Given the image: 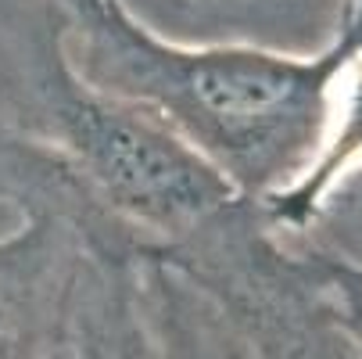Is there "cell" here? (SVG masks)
Segmentation results:
<instances>
[{
	"label": "cell",
	"mask_w": 362,
	"mask_h": 359,
	"mask_svg": "<svg viewBox=\"0 0 362 359\" xmlns=\"http://www.w3.org/2000/svg\"><path fill=\"white\" fill-rule=\"evenodd\" d=\"M69 22L76 69L158 119L251 205L284 194L316 162L337 79L362 55V0H351L337 36L316 55L176 43L126 0H100Z\"/></svg>",
	"instance_id": "6da1fadb"
},
{
	"label": "cell",
	"mask_w": 362,
	"mask_h": 359,
	"mask_svg": "<svg viewBox=\"0 0 362 359\" xmlns=\"http://www.w3.org/2000/svg\"><path fill=\"white\" fill-rule=\"evenodd\" d=\"M362 230V176L355 183H348L334 201H330V209L320 223V241H330V244H348L351 234Z\"/></svg>",
	"instance_id": "52a82bcc"
},
{
	"label": "cell",
	"mask_w": 362,
	"mask_h": 359,
	"mask_svg": "<svg viewBox=\"0 0 362 359\" xmlns=\"http://www.w3.org/2000/svg\"><path fill=\"white\" fill-rule=\"evenodd\" d=\"M69 29L54 0H0V126L65 162L140 237L190 241L237 190L158 119L93 86Z\"/></svg>",
	"instance_id": "7a4b0ae2"
},
{
	"label": "cell",
	"mask_w": 362,
	"mask_h": 359,
	"mask_svg": "<svg viewBox=\"0 0 362 359\" xmlns=\"http://www.w3.org/2000/svg\"><path fill=\"white\" fill-rule=\"evenodd\" d=\"M358 176H362V55H355L337 79L330 126L316 162L305 169V176L294 187L269 198L258 209L280 237L308 241L320 230L330 201Z\"/></svg>",
	"instance_id": "5b68a950"
},
{
	"label": "cell",
	"mask_w": 362,
	"mask_h": 359,
	"mask_svg": "<svg viewBox=\"0 0 362 359\" xmlns=\"http://www.w3.org/2000/svg\"><path fill=\"white\" fill-rule=\"evenodd\" d=\"M308 244L316 251L323 284L334 302L337 331L344 341L341 359H362V259H355L348 248H337L327 241H308Z\"/></svg>",
	"instance_id": "8992f818"
},
{
	"label": "cell",
	"mask_w": 362,
	"mask_h": 359,
	"mask_svg": "<svg viewBox=\"0 0 362 359\" xmlns=\"http://www.w3.org/2000/svg\"><path fill=\"white\" fill-rule=\"evenodd\" d=\"M351 0H162L158 18L147 22L176 43H247L316 55L323 50Z\"/></svg>",
	"instance_id": "277c9868"
},
{
	"label": "cell",
	"mask_w": 362,
	"mask_h": 359,
	"mask_svg": "<svg viewBox=\"0 0 362 359\" xmlns=\"http://www.w3.org/2000/svg\"><path fill=\"white\" fill-rule=\"evenodd\" d=\"M54 4L69 15V18H76V15H83V11H90V8H97L100 0H54Z\"/></svg>",
	"instance_id": "ba28073f"
},
{
	"label": "cell",
	"mask_w": 362,
	"mask_h": 359,
	"mask_svg": "<svg viewBox=\"0 0 362 359\" xmlns=\"http://www.w3.org/2000/svg\"><path fill=\"white\" fill-rule=\"evenodd\" d=\"M83 241L62 220H22L0 237V359H58L69 348Z\"/></svg>",
	"instance_id": "3957f363"
}]
</instances>
